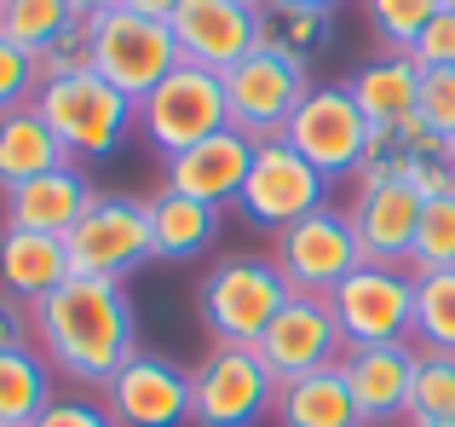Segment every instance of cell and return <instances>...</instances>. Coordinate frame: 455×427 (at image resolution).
Segmentation results:
<instances>
[{
    "instance_id": "6da1fadb",
    "label": "cell",
    "mask_w": 455,
    "mask_h": 427,
    "mask_svg": "<svg viewBox=\"0 0 455 427\" xmlns=\"http://www.w3.org/2000/svg\"><path fill=\"white\" fill-rule=\"evenodd\" d=\"M35 347L64 382L99 393L139 352V312L127 283L116 278H64L46 301L29 306Z\"/></svg>"
},
{
    "instance_id": "7a4b0ae2",
    "label": "cell",
    "mask_w": 455,
    "mask_h": 427,
    "mask_svg": "<svg viewBox=\"0 0 455 427\" xmlns=\"http://www.w3.org/2000/svg\"><path fill=\"white\" fill-rule=\"evenodd\" d=\"M289 278L271 254H225L196 283V312L213 347H254L289 306Z\"/></svg>"
},
{
    "instance_id": "3957f363",
    "label": "cell",
    "mask_w": 455,
    "mask_h": 427,
    "mask_svg": "<svg viewBox=\"0 0 455 427\" xmlns=\"http://www.w3.org/2000/svg\"><path fill=\"white\" fill-rule=\"evenodd\" d=\"M35 110L46 116V127H52V139L64 145L69 162H104L139 133V104L92 69L64 81H41Z\"/></svg>"
},
{
    "instance_id": "277c9868",
    "label": "cell",
    "mask_w": 455,
    "mask_h": 427,
    "mask_svg": "<svg viewBox=\"0 0 455 427\" xmlns=\"http://www.w3.org/2000/svg\"><path fill=\"white\" fill-rule=\"evenodd\" d=\"M87 29H92V76H104L116 93H127L133 104L150 99V93L185 64L173 29H167L162 18H145V12L116 6V12L87 18Z\"/></svg>"
},
{
    "instance_id": "5b68a950",
    "label": "cell",
    "mask_w": 455,
    "mask_h": 427,
    "mask_svg": "<svg viewBox=\"0 0 455 427\" xmlns=\"http://www.w3.org/2000/svg\"><path fill=\"white\" fill-rule=\"evenodd\" d=\"M317 87L311 81V64L289 52H271V46H254L243 64L225 69V110H231V127L248 139H283V127L294 122V110L306 104V93Z\"/></svg>"
},
{
    "instance_id": "8992f818",
    "label": "cell",
    "mask_w": 455,
    "mask_h": 427,
    "mask_svg": "<svg viewBox=\"0 0 455 427\" xmlns=\"http://www.w3.org/2000/svg\"><path fill=\"white\" fill-rule=\"evenodd\" d=\"M231 127V110H225V76L202 64H179L150 99H139V139L156 150V157H179V150L202 145L208 133Z\"/></svg>"
},
{
    "instance_id": "52a82bcc",
    "label": "cell",
    "mask_w": 455,
    "mask_h": 427,
    "mask_svg": "<svg viewBox=\"0 0 455 427\" xmlns=\"http://www.w3.org/2000/svg\"><path fill=\"white\" fill-rule=\"evenodd\" d=\"M277 387L254 347H208L190 370V427H259L277 410Z\"/></svg>"
},
{
    "instance_id": "ba28073f",
    "label": "cell",
    "mask_w": 455,
    "mask_h": 427,
    "mask_svg": "<svg viewBox=\"0 0 455 427\" xmlns=\"http://www.w3.org/2000/svg\"><path fill=\"white\" fill-rule=\"evenodd\" d=\"M64 248H69V271H76V278H116V283H127L145 260H156L145 197L99 191L92 208L76 220V231L64 237Z\"/></svg>"
},
{
    "instance_id": "9c48e42d",
    "label": "cell",
    "mask_w": 455,
    "mask_h": 427,
    "mask_svg": "<svg viewBox=\"0 0 455 427\" xmlns=\"http://www.w3.org/2000/svg\"><path fill=\"white\" fill-rule=\"evenodd\" d=\"M334 324L346 347H387V341H415V271L410 266H363L329 289Z\"/></svg>"
},
{
    "instance_id": "30bf717a",
    "label": "cell",
    "mask_w": 455,
    "mask_h": 427,
    "mask_svg": "<svg viewBox=\"0 0 455 427\" xmlns=\"http://www.w3.org/2000/svg\"><path fill=\"white\" fill-rule=\"evenodd\" d=\"M283 145L300 150L329 185L334 180H357L363 150H369V122L352 104L346 81H317V87L306 93V104L294 110V122L283 127Z\"/></svg>"
},
{
    "instance_id": "8fae6325",
    "label": "cell",
    "mask_w": 455,
    "mask_h": 427,
    "mask_svg": "<svg viewBox=\"0 0 455 427\" xmlns=\"http://www.w3.org/2000/svg\"><path fill=\"white\" fill-rule=\"evenodd\" d=\"M323 203H329V180L311 168L300 150L283 145V139H266V145L254 150L248 180H243L236 214H243L254 231H271V237H277V231H289L294 220L317 214Z\"/></svg>"
},
{
    "instance_id": "7c38bea8",
    "label": "cell",
    "mask_w": 455,
    "mask_h": 427,
    "mask_svg": "<svg viewBox=\"0 0 455 427\" xmlns=\"http://www.w3.org/2000/svg\"><path fill=\"white\" fill-rule=\"evenodd\" d=\"M271 260L283 266V278H289L294 294H329L340 278H352V271L363 266V248H357V237H352L346 208L323 203L317 214H306L289 231H277V254Z\"/></svg>"
},
{
    "instance_id": "4fadbf2b",
    "label": "cell",
    "mask_w": 455,
    "mask_h": 427,
    "mask_svg": "<svg viewBox=\"0 0 455 427\" xmlns=\"http://www.w3.org/2000/svg\"><path fill=\"white\" fill-rule=\"evenodd\" d=\"M254 352L277 382H294V375H311V370H340L346 335L334 324L329 294H289V306L271 318V329L254 341Z\"/></svg>"
},
{
    "instance_id": "5bb4252c",
    "label": "cell",
    "mask_w": 455,
    "mask_h": 427,
    "mask_svg": "<svg viewBox=\"0 0 455 427\" xmlns=\"http://www.w3.org/2000/svg\"><path fill=\"white\" fill-rule=\"evenodd\" d=\"M99 399L116 427H190V370L145 347L99 387Z\"/></svg>"
},
{
    "instance_id": "9a60e30c",
    "label": "cell",
    "mask_w": 455,
    "mask_h": 427,
    "mask_svg": "<svg viewBox=\"0 0 455 427\" xmlns=\"http://www.w3.org/2000/svg\"><path fill=\"white\" fill-rule=\"evenodd\" d=\"M167 29H173L185 64L225 76L259 46V6H248V0H179Z\"/></svg>"
},
{
    "instance_id": "2e32d148",
    "label": "cell",
    "mask_w": 455,
    "mask_h": 427,
    "mask_svg": "<svg viewBox=\"0 0 455 427\" xmlns=\"http://www.w3.org/2000/svg\"><path fill=\"white\" fill-rule=\"evenodd\" d=\"M254 150H259V139L236 133V127H220V133H208L202 145L167 157L162 162V185L179 191V197H196V203L225 208V203L243 197V180H248V168H254Z\"/></svg>"
},
{
    "instance_id": "e0dca14e",
    "label": "cell",
    "mask_w": 455,
    "mask_h": 427,
    "mask_svg": "<svg viewBox=\"0 0 455 427\" xmlns=\"http://www.w3.org/2000/svg\"><path fill=\"white\" fill-rule=\"evenodd\" d=\"M346 393L357 405L363 427H392L410 416V382H415V341H387V347H346L340 359Z\"/></svg>"
},
{
    "instance_id": "ac0fdd59",
    "label": "cell",
    "mask_w": 455,
    "mask_h": 427,
    "mask_svg": "<svg viewBox=\"0 0 455 427\" xmlns=\"http://www.w3.org/2000/svg\"><path fill=\"white\" fill-rule=\"evenodd\" d=\"M421 208H427V197L415 185H357L352 203H346V220H352V237L363 248V260H375V266H410Z\"/></svg>"
},
{
    "instance_id": "d6986e66",
    "label": "cell",
    "mask_w": 455,
    "mask_h": 427,
    "mask_svg": "<svg viewBox=\"0 0 455 427\" xmlns=\"http://www.w3.org/2000/svg\"><path fill=\"white\" fill-rule=\"evenodd\" d=\"M92 185L81 173V162H58L52 173L18 185V191L0 197V225H18V231H46V237H69L76 220L92 208Z\"/></svg>"
},
{
    "instance_id": "ffe728a7",
    "label": "cell",
    "mask_w": 455,
    "mask_h": 427,
    "mask_svg": "<svg viewBox=\"0 0 455 427\" xmlns=\"http://www.w3.org/2000/svg\"><path fill=\"white\" fill-rule=\"evenodd\" d=\"M69 271V248L64 237H46V231H18V225H0V289L12 301L35 306L58 289Z\"/></svg>"
},
{
    "instance_id": "44dd1931",
    "label": "cell",
    "mask_w": 455,
    "mask_h": 427,
    "mask_svg": "<svg viewBox=\"0 0 455 427\" xmlns=\"http://www.w3.org/2000/svg\"><path fill=\"white\" fill-rule=\"evenodd\" d=\"M346 93H352V104L363 110L369 127H403L421 104V64L410 52H380L352 69Z\"/></svg>"
},
{
    "instance_id": "7402d4cb",
    "label": "cell",
    "mask_w": 455,
    "mask_h": 427,
    "mask_svg": "<svg viewBox=\"0 0 455 427\" xmlns=\"http://www.w3.org/2000/svg\"><path fill=\"white\" fill-rule=\"evenodd\" d=\"M150 208V243H156V260H196L220 243V225H225V208L213 203H196V197H179V191H156L145 197Z\"/></svg>"
},
{
    "instance_id": "603a6c76",
    "label": "cell",
    "mask_w": 455,
    "mask_h": 427,
    "mask_svg": "<svg viewBox=\"0 0 455 427\" xmlns=\"http://www.w3.org/2000/svg\"><path fill=\"white\" fill-rule=\"evenodd\" d=\"M58 162H69V157H64V145L52 139V127H46V116L35 104L0 116V197L41 180V173H52Z\"/></svg>"
},
{
    "instance_id": "cb8c5ba5",
    "label": "cell",
    "mask_w": 455,
    "mask_h": 427,
    "mask_svg": "<svg viewBox=\"0 0 455 427\" xmlns=\"http://www.w3.org/2000/svg\"><path fill=\"white\" fill-rule=\"evenodd\" d=\"M277 427H363L340 370H311L277 387Z\"/></svg>"
},
{
    "instance_id": "d4e9b609",
    "label": "cell",
    "mask_w": 455,
    "mask_h": 427,
    "mask_svg": "<svg viewBox=\"0 0 455 427\" xmlns=\"http://www.w3.org/2000/svg\"><path fill=\"white\" fill-rule=\"evenodd\" d=\"M58 370L41 359V347L0 352V427H35L46 405L58 399Z\"/></svg>"
},
{
    "instance_id": "484cf974",
    "label": "cell",
    "mask_w": 455,
    "mask_h": 427,
    "mask_svg": "<svg viewBox=\"0 0 455 427\" xmlns=\"http://www.w3.org/2000/svg\"><path fill=\"white\" fill-rule=\"evenodd\" d=\"M329 41H334L329 12L283 6V0H266V6H259V46H271V52H289V58H300V64H311Z\"/></svg>"
},
{
    "instance_id": "4316f807",
    "label": "cell",
    "mask_w": 455,
    "mask_h": 427,
    "mask_svg": "<svg viewBox=\"0 0 455 427\" xmlns=\"http://www.w3.org/2000/svg\"><path fill=\"white\" fill-rule=\"evenodd\" d=\"M76 23H81V12L69 0H0V35L18 41L23 52H46Z\"/></svg>"
},
{
    "instance_id": "83f0119b",
    "label": "cell",
    "mask_w": 455,
    "mask_h": 427,
    "mask_svg": "<svg viewBox=\"0 0 455 427\" xmlns=\"http://www.w3.org/2000/svg\"><path fill=\"white\" fill-rule=\"evenodd\" d=\"M410 422H455V352L415 347V382H410Z\"/></svg>"
},
{
    "instance_id": "f1b7e54d",
    "label": "cell",
    "mask_w": 455,
    "mask_h": 427,
    "mask_svg": "<svg viewBox=\"0 0 455 427\" xmlns=\"http://www.w3.org/2000/svg\"><path fill=\"white\" fill-rule=\"evenodd\" d=\"M415 347L455 352V266L415 271Z\"/></svg>"
},
{
    "instance_id": "f546056e",
    "label": "cell",
    "mask_w": 455,
    "mask_h": 427,
    "mask_svg": "<svg viewBox=\"0 0 455 427\" xmlns=\"http://www.w3.org/2000/svg\"><path fill=\"white\" fill-rule=\"evenodd\" d=\"M369 12V29H375V41L387 46V52H415V41H421V29L438 18V0H363Z\"/></svg>"
},
{
    "instance_id": "4dcf8cb0",
    "label": "cell",
    "mask_w": 455,
    "mask_h": 427,
    "mask_svg": "<svg viewBox=\"0 0 455 427\" xmlns=\"http://www.w3.org/2000/svg\"><path fill=\"white\" fill-rule=\"evenodd\" d=\"M450 266H455V197H427L410 271H450Z\"/></svg>"
},
{
    "instance_id": "1f68e13d",
    "label": "cell",
    "mask_w": 455,
    "mask_h": 427,
    "mask_svg": "<svg viewBox=\"0 0 455 427\" xmlns=\"http://www.w3.org/2000/svg\"><path fill=\"white\" fill-rule=\"evenodd\" d=\"M35 93H41V64H35V52H23L18 41L0 35V116L35 104Z\"/></svg>"
},
{
    "instance_id": "d6a6232c",
    "label": "cell",
    "mask_w": 455,
    "mask_h": 427,
    "mask_svg": "<svg viewBox=\"0 0 455 427\" xmlns=\"http://www.w3.org/2000/svg\"><path fill=\"white\" fill-rule=\"evenodd\" d=\"M415 116L427 122V133L455 139V69H421V104Z\"/></svg>"
},
{
    "instance_id": "836d02e7",
    "label": "cell",
    "mask_w": 455,
    "mask_h": 427,
    "mask_svg": "<svg viewBox=\"0 0 455 427\" xmlns=\"http://www.w3.org/2000/svg\"><path fill=\"white\" fill-rule=\"evenodd\" d=\"M35 64H41V81H64V76L92 69V29H87V18H81L69 35H58L46 52H35Z\"/></svg>"
},
{
    "instance_id": "e575fe53",
    "label": "cell",
    "mask_w": 455,
    "mask_h": 427,
    "mask_svg": "<svg viewBox=\"0 0 455 427\" xmlns=\"http://www.w3.org/2000/svg\"><path fill=\"white\" fill-rule=\"evenodd\" d=\"M35 427H116V416L99 393H58L52 405L35 416Z\"/></svg>"
},
{
    "instance_id": "d590c367",
    "label": "cell",
    "mask_w": 455,
    "mask_h": 427,
    "mask_svg": "<svg viewBox=\"0 0 455 427\" xmlns=\"http://www.w3.org/2000/svg\"><path fill=\"white\" fill-rule=\"evenodd\" d=\"M410 58H415L421 69H455V12H438V18L427 23Z\"/></svg>"
},
{
    "instance_id": "8d00e7d4",
    "label": "cell",
    "mask_w": 455,
    "mask_h": 427,
    "mask_svg": "<svg viewBox=\"0 0 455 427\" xmlns=\"http://www.w3.org/2000/svg\"><path fill=\"white\" fill-rule=\"evenodd\" d=\"M18 347H35V324H29V306L12 301L0 289V352H18Z\"/></svg>"
},
{
    "instance_id": "74e56055",
    "label": "cell",
    "mask_w": 455,
    "mask_h": 427,
    "mask_svg": "<svg viewBox=\"0 0 455 427\" xmlns=\"http://www.w3.org/2000/svg\"><path fill=\"white\" fill-rule=\"evenodd\" d=\"M122 6H127V12H145V18H162V23H167V18L179 12V0H122Z\"/></svg>"
},
{
    "instance_id": "f35d334b",
    "label": "cell",
    "mask_w": 455,
    "mask_h": 427,
    "mask_svg": "<svg viewBox=\"0 0 455 427\" xmlns=\"http://www.w3.org/2000/svg\"><path fill=\"white\" fill-rule=\"evenodd\" d=\"M69 6H76L81 18H99V12H116V6H122V0H69Z\"/></svg>"
},
{
    "instance_id": "ab89813d",
    "label": "cell",
    "mask_w": 455,
    "mask_h": 427,
    "mask_svg": "<svg viewBox=\"0 0 455 427\" xmlns=\"http://www.w3.org/2000/svg\"><path fill=\"white\" fill-rule=\"evenodd\" d=\"M283 6H306V12H334V6H346V0H283Z\"/></svg>"
},
{
    "instance_id": "60d3db41",
    "label": "cell",
    "mask_w": 455,
    "mask_h": 427,
    "mask_svg": "<svg viewBox=\"0 0 455 427\" xmlns=\"http://www.w3.org/2000/svg\"><path fill=\"white\" fill-rule=\"evenodd\" d=\"M410 427H455V422H410Z\"/></svg>"
},
{
    "instance_id": "b9f144b4",
    "label": "cell",
    "mask_w": 455,
    "mask_h": 427,
    "mask_svg": "<svg viewBox=\"0 0 455 427\" xmlns=\"http://www.w3.org/2000/svg\"><path fill=\"white\" fill-rule=\"evenodd\" d=\"M438 6H444V12H455V0H438Z\"/></svg>"
},
{
    "instance_id": "7bdbcfd3",
    "label": "cell",
    "mask_w": 455,
    "mask_h": 427,
    "mask_svg": "<svg viewBox=\"0 0 455 427\" xmlns=\"http://www.w3.org/2000/svg\"><path fill=\"white\" fill-rule=\"evenodd\" d=\"M248 6H266V0H248Z\"/></svg>"
}]
</instances>
